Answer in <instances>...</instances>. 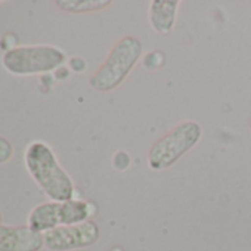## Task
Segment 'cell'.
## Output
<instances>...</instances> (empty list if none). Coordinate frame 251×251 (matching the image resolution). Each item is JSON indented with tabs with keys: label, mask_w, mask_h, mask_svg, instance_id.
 <instances>
[{
	"label": "cell",
	"mask_w": 251,
	"mask_h": 251,
	"mask_svg": "<svg viewBox=\"0 0 251 251\" xmlns=\"http://www.w3.org/2000/svg\"><path fill=\"white\" fill-rule=\"evenodd\" d=\"M56 5L67 12L73 14H84L102 11L111 5L109 0H58Z\"/></svg>",
	"instance_id": "8"
},
{
	"label": "cell",
	"mask_w": 251,
	"mask_h": 251,
	"mask_svg": "<svg viewBox=\"0 0 251 251\" xmlns=\"http://www.w3.org/2000/svg\"><path fill=\"white\" fill-rule=\"evenodd\" d=\"M70 68L75 73H83L86 70V61L80 56H74L70 59Z\"/></svg>",
	"instance_id": "12"
},
{
	"label": "cell",
	"mask_w": 251,
	"mask_h": 251,
	"mask_svg": "<svg viewBox=\"0 0 251 251\" xmlns=\"http://www.w3.org/2000/svg\"><path fill=\"white\" fill-rule=\"evenodd\" d=\"M132 164V158L130 155L126 152V151H118L114 154V158H112V166L115 170L118 172H124V170H127Z\"/></svg>",
	"instance_id": "10"
},
{
	"label": "cell",
	"mask_w": 251,
	"mask_h": 251,
	"mask_svg": "<svg viewBox=\"0 0 251 251\" xmlns=\"http://www.w3.org/2000/svg\"><path fill=\"white\" fill-rule=\"evenodd\" d=\"M202 138V127L197 121H185L158 139L150 150L148 164L151 170L161 172L176 164Z\"/></svg>",
	"instance_id": "3"
},
{
	"label": "cell",
	"mask_w": 251,
	"mask_h": 251,
	"mask_svg": "<svg viewBox=\"0 0 251 251\" xmlns=\"http://www.w3.org/2000/svg\"><path fill=\"white\" fill-rule=\"evenodd\" d=\"M144 53V45L139 39L126 36L111 49L105 62L89 78L92 89L98 92L115 90L132 73Z\"/></svg>",
	"instance_id": "2"
},
{
	"label": "cell",
	"mask_w": 251,
	"mask_h": 251,
	"mask_svg": "<svg viewBox=\"0 0 251 251\" xmlns=\"http://www.w3.org/2000/svg\"><path fill=\"white\" fill-rule=\"evenodd\" d=\"M43 247V233L28 226H6L0 223V251H40Z\"/></svg>",
	"instance_id": "6"
},
{
	"label": "cell",
	"mask_w": 251,
	"mask_h": 251,
	"mask_svg": "<svg viewBox=\"0 0 251 251\" xmlns=\"http://www.w3.org/2000/svg\"><path fill=\"white\" fill-rule=\"evenodd\" d=\"M250 132H251V123H250Z\"/></svg>",
	"instance_id": "14"
},
{
	"label": "cell",
	"mask_w": 251,
	"mask_h": 251,
	"mask_svg": "<svg viewBox=\"0 0 251 251\" xmlns=\"http://www.w3.org/2000/svg\"><path fill=\"white\" fill-rule=\"evenodd\" d=\"M2 219H3V216H2V211H0V223H2Z\"/></svg>",
	"instance_id": "13"
},
{
	"label": "cell",
	"mask_w": 251,
	"mask_h": 251,
	"mask_svg": "<svg viewBox=\"0 0 251 251\" xmlns=\"http://www.w3.org/2000/svg\"><path fill=\"white\" fill-rule=\"evenodd\" d=\"M99 236L100 229L93 220L71 226H59L43 233L45 247L50 251H73L86 248L96 244Z\"/></svg>",
	"instance_id": "5"
},
{
	"label": "cell",
	"mask_w": 251,
	"mask_h": 251,
	"mask_svg": "<svg viewBox=\"0 0 251 251\" xmlns=\"http://www.w3.org/2000/svg\"><path fill=\"white\" fill-rule=\"evenodd\" d=\"M24 163L30 176L52 201L64 202L74 198V182L48 144L40 141L30 144L24 154Z\"/></svg>",
	"instance_id": "1"
},
{
	"label": "cell",
	"mask_w": 251,
	"mask_h": 251,
	"mask_svg": "<svg viewBox=\"0 0 251 251\" xmlns=\"http://www.w3.org/2000/svg\"><path fill=\"white\" fill-rule=\"evenodd\" d=\"M166 62V56L161 50H152L144 56V65L147 70H155L163 67Z\"/></svg>",
	"instance_id": "9"
},
{
	"label": "cell",
	"mask_w": 251,
	"mask_h": 251,
	"mask_svg": "<svg viewBox=\"0 0 251 251\" xmlns=\"http://www.w3.org/2000/svg\"><path fill=\"white\" fill-rule=\"evenodd\" d=\"M179 0H152L150 3V24L161 36L173 31L179 11Z\"/></svg>",
	"instance_id": "7"
},
{
	"label": "cell",
	"mask_w": 251,
	"mask_h": 251,
	"mask_svg": "<svg viewBox=\"0 0 251 251\" xmlns=\"http://www.w3.org/2000/svg\"><path fill=\"white\" fill-rule=\"evenodd\" d=\"M12 155H14V147H12V144L8 139L0 136V164L8 163L12 158Z\"/></svg>",
	"instance_id": "11"
},
{
	"label": "cell",
	"mask_w": 251,
	"mask_h": 251,
	"mask_svg": "<svg viewBox=\"0 0 251 251\" xmlns=\"http://www.w3.org/2000/svg\"><path fill=\"white\" fill-rule=\"evenodd\" d=\"M67 61V53L55 46H21L2 56L6 71L15 75H34L56 71Z\"/></svg>",
	"instance_id": "4"
}]
</instances>
